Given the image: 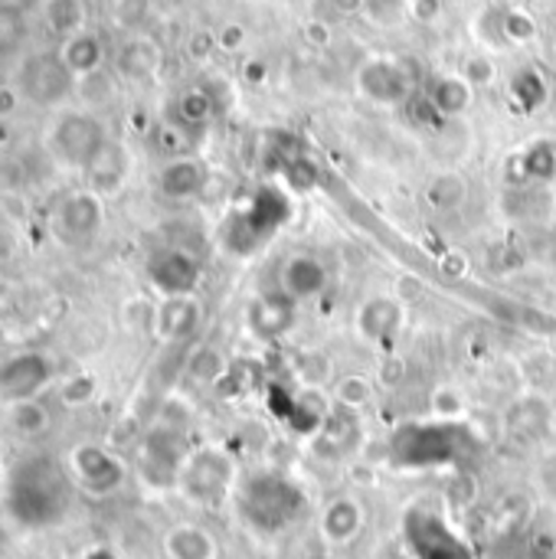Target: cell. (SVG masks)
Wrapping results in <instances>:
<instances>
[{"instance_id":"6da1fadb","label":"cell","mask_w":556,"mask_h":559,"mask_svg":"<svg viewBox=\"0 0 556 559\" xmlns=\"http://www.w3.org/2000/svg\"><path fill=\"white\" fill-rule=\"evenodd\" d=\"M72 488L66 465L49 455H26L7 475L3 504L23 531H49L69 514Z\"/></svg>"},{"instance_id":"7a4b0ae2","label":"cell","mask_w":556,"mask_h":559,"mask_svg":"<svg viewBox=\"0 0 556 559\" xmlns=\"http://www.w3.org/2000/svg\"><path fill=\"white\" fill-rule=\"evenodd\" d=\"M108 141L111 138H108V128L102 124V118H95L85 108H59L46 128V154L62 170L85 174L92 167V160L105 151Z\"/></svg>"},{"instance_id":"3957f363","label":"cell","mask_w":556,"mask_h":559,"mask_svg":"<svg viewBox=\"0 0 556 559\" xmlns=\"http://www.w3.org/2000/svg\"><path fill=\"white\" fill-rule=\"evenodd\" d=\"M79 79L72 75V69L62 62L59 49H36V52H26L20 62H16V79H13V88L20 92V98L33 108H43V111H59L72 92H75Z\"/></svg>"},{"instance_id":"277c9868","label":"cell","mask_w":556,"mask_h":559,"mask_svg":"<svg viewBox=\"0 0 556 559\" xmlns=\"http://www.w3.org/2000/svg\"><path fill=\"white\" fill-rule=\"evenodd\" d=\"M105 226V197L95 190H69L49 213V233L66 249L88 246Z\"/></svg>"},{"instance_id":"5b68a950","label":"cell","mask_w":556,"mask_h":559,"mask_svg":"<svg viewBox=\"0 0 556 559\" xmlns=\"http://www.w3.org/2000/svg\"><path fill=\"white\" fill-rule=\"evenodd\" d=\"M233 478H236V468H233V459L226 452L197 449V452L187 455V462H184V468L177 475V488L193 504L216 508L229 495Z\"/></svg>"},{"instance_id":"8992f818","label":"cell","mask_w":556,"mask_h":559,"mask_svg":"<svg viewBox=\"0 0 556 559\" xmlns=\"http://www.w3.org/2000/svg\"><path fill=\"white\" fill-rule=\"evenodd\" d=\"M292 216V206H288V197L265 187L256 193L252 206L233 219V226L226 229V249L236 252V255H249L252 249H259L269 236L279 233V226Z\"/></svg>"},{"instance_id":"52a82bcc","label":"cell","mask_w":556,"mask_h":559,"mask_svg":"<svg viewBox=\"0 0 556 559\" xmlns=\"http://www.w3.org/2000/svg\"><path fill=\"white\" fill-rule=\"evenodd\" d=\"M66 472L75 488L92 498H108L125 485V465L115 452L95 442H79L66 455Z\"/></svg>"},{"instance_id":"ba28073f","label":"cell","mask_w":556,"mask_h":559,"mask_svg":"<svg viewBox=\"0 0 556 559\" xmlns=\"http://www.w3.org/2000/svg\"><path fill=\"white\" fill-rule=\"evenodd\" d=\"M56 370L52 360L43 350H20L0 360V400L7 406L13 403H26V400H39L49 383H52Z\"/></svg>"},{"instance_id":"9c48e42d","label":"cell","mask_w":556,"mask_h":559,"mask_svg":"<svg viewBox=\"0 0 556 559\" xmlns=\"http://www.w3.org/2000/svg\"><path fill=\"white\" fill-rule=\"evenodd\" d=\"M187 455L184 432L170 423H157L141 442V472L151 485H177Z\"/></svg>"},{"instance_id":"30bf717a","label":"cell","mask_w":556,"mask_h":559,"mask_svg":"<svg viewBox=\"0 0 556 559\" xmlns=\"http://www.w3.org/2000/svg\"><path fill=\"white\" fill-rule=\"evenodd\" d=\"M242 501H246L249 521H256L259 527H279V524H285L295 514L298 491L292 485L265 475V478H256V481L246 485Z\"/></svg>"},{"instance_id":"8fae6325","label":"cell","mask_w":556,"mask_h":559,"mask_svg":"<svg viewBox=\"0 0 556 559\" xmlns=\"http://www.w3.org/2000/svg\"><path fill=\"white\" fill-rule=\"evenodd\" d=\"M147 282L164 298L193 295V288L200 282V262L190 252H184V249H164V252L151 255V262H147Z\"/></svg>"},{"instance_id":"7c38bea8","label":"cell","mask_w":556,"mask_h":559,"mask_svg":"<svg viewBox=\"0 0 556 559\" xmlns=\"http://www.w3.org/2000/svg\"><path fill=\"white\" fill-rule=\"evenodd\" d=\"M357 85L370 102L380 105H397L406 102L413 92V82L406 75V69L393 59H370L360 72H357Z\"/></svg>"},{"instance_id":"4fadbf2b","label":"cell","mask_w":556,"mask_h":559,"mask_svg":"<svg viewBox=\"0 0 556 559\" xmlns=\"http://www.w3.org/2000/svg\"><path fill=\"white\" fill-rule=\"evenodd\" d=\"M197 328H200V305L193 301V295L164 298L154 308V334L164 341H184Z\"/></svg>"},{"instance_id":"5bb4252c","label":"cell","mask_w":556,"mask_h":559,"mask_svg":"<svg viewBox=\"0 0 556 559\" xmlns=\"http://www.w3.org/2000/svg\"><path fill=\"white\" fill-rule=\"evenodd\" d=\"M164 62V52L161 46L151 39V36H128L115 56V69L118 75L131 79V82H144V79H154L157 69Z\"/></svg>"},{"instance_id":"9a60e30c","label":"cell","mask_w":556,"mask_h":559,"mask_svg":"<svg viewBox=\"0 0 556 559\" xmlns=\"http://www.w3.org/2000/svg\"><path fill=\"white\" fill-rule=\"evenodd\" d=\"M59 56L72 69V75L82 82V79H92V75L102 72V66H105V43H102L98 33L82 29V33H75V36L59 43Z\"/></svg>"},{"instance_id":"2e32d148","label":"cell","mask_w":556,"mask_h":559,"mask_svg":"<svg viewBox=\"0 0 556 559\" xmlns=\"http://www.w3.org/2000/svg\"><path fill=\"white\" fill-rule=\"evenodd\" d=\"M157 187L167 200H193L206 187V167L197 157H174L161 167Z\"/></svg>"},{"instance_id":"e0dca14e","label":"cell","mask_w":556,"mask_h":559,"mask_svg":"<svg viewBox=\"0 0 556 559\" xmlns=\"http://www.w3.org/2000/svg\"><path fill=\"white\" fill-rule=\"evenodd\" d=\"M282 295L292 298V301H305V298H315L324 282H328V272L324 265L315 259V255H295L282 265Z\"/></svg>"},{"instance_id":"ac0fdd59","label":"cell","mask_w":556,"mask_h":559,"mask_svg":"<svg viewBox=\"0 0 556 559\" xmlns=\"http://www.w3.org/2000/svg\"><path fill=\"white\" fill-rule=\"evenodd\" d=\"M85 180H88V190H95L102 197L118 193L128 180V151L118 141H108L105 151L85 170Z\"/></svg>"},{"instance_id":"d6986e66","label":"cell","mask_w":556,"mask_h":559,"mask_svg":"<svg viewBox=\"0 0 556 559\" xmlns=\"http://www.w3.org/2000/svg\"><path fill=\"white\" fill-rule=\"evenodd\" d=\"M164 554L167 559H216L220 547L216 537L206 534L197 524H177L164 534Z\"/></svg>"},{"instance_id":"ffe728a7","label":"cell","mask_w":556,"mask_h":559,"mask_svg":"<svg viewBox=\"0 0 556 559\" xmlns=\"http://www.w3.org/2000/svg\"><path fill=\"white\" fill-rule=\"evenodd\" d=\"M364 527V511L354 498H338L328 504L324 518H321V537L334 547L351 544Z\"/></svg>"},{"instance_id":"44dd1931","label":"cell","mask_w":556,"mask_h":559,"mask_svg":"<svg viewBox=\"0 0 556 559\" xmlns=\"http://www.w3.org/2000/svg\"><path fill=\"white\" fill-rule=\"evenodd\" d=\"M39 16H43V26L52 36H59V43L88 29V3L85 0H43Z\"/></svg>"},{"instance_id":"7402d4cb","label":"cell","mask_w":556,"mask_h":559,"mask_svg":"<svg viewBox=\"0 0 556 559\" xmlns=\"http://www.w3.org/2000/svg\"><path fill=\"white\" fill-rule=\"evenodd\" d=\"M400 321H403V308L390 298H374L360 308L357 314V324L364 331V337L370 341H387L400 331Z\"/></svg>"},{"instance_id":"603a6c76","label":"cell","mask_w":556,"mask_h":559,"mask_svg":"<svg viewBox=\"0 0 556 559\" xmlns=\"http://www.w3.org/2000/svg\"><path fill=\"white\" fill-rule=\"evenodd\" d=\"M429 102L436 105V111L442 118H452V115H462L472 102V82L465 75H442L433 92H429Z\"/></svg>"},{"instance_id":"cb8c5ba5","label":"cell","mask_w":556,"mask_h":559,"mask_svg":"<svg viewBox=\"0 0 556 559\" xmlns=\"http://www.w3.org/2000/svg\"><path fill=\"white\" fill-rule=\"evenodd\" d=\"M10 426L16 436L23 439H36L49 429V413L39 400H26V403H13L10 406Z\"/></svg>"},{"instance_id":"d4e9b609","label":"cell","mask_w":556,"mask_h":559,"mask_svg":"<svg viewBox=\"0 0 556 559\" xmlns=\"http://www.w3.org/2000/svg\"><path fill=\"white\" fill-rule=\"evenodd\" d=\"M26 16L20 7H0V59H10L23 49L26 43Z\"/></svg>"},{"instance_id":"484cf974","label":"cell","mask_w":556,"mask_h":559,"mask_svg":"<svg viewBox=\"0 0 556 559\" xmlns=\"http://www.w3.org/2000/svg\"><path fill=\"white\" fill-rule=\"evenodd\" d=\"M292 318H295V301L285 295L279 301H265L256 308V324H259V331H265V337L282 334L292 324Z\"/></svg>"},{"instance_id":"4316f807","label":"cell","mask_w":556,"mask_h":559,"mask_svg":"<svg viewBox=\"0 0 556 559\" xmlns=\"http://www.w3.org/2000/svg\"><path fill=\"white\" fill-rule=\"evenodd\" d=\"M465 193H469V187H465V180L459 174H442L426 190V197H429V203L436 210H456L465 200Z\"/></svg>"},{"instance_id":"83f0119b","label":"cell","mask_w":556,"mask_h":559,"mask_svg":"<svg viewBox=\"0 0 556 559\" xmlns=\"http://www.w3.org/2000/svg\"><path fill=\"white\" fill-rule=\"evenodd\" d=\"M370 396H374V386L364 377H344L338 383V403L344 409H364L370 403Z\"/></svg>"},{"instance_id":"f1b7e54d","label":"cell","mask_w":556,"mask_h":559,"mask_svg":"<svg viewBox=\"0 0 556 559\" xmlns=\"http://www.w3.org/2000/svg\"><path fill=\"white\" fill-rule=\"evenodd\" d=\"M501 33H505V39H511V43H528V39H534L537 23H534V16L524 13V10H508V13L501 16Z\"/></svg>"},{"instance_id":"f546056e","label":"cell","mask_w":556,"mask_h":559,"mask_svg":"<svg viewBox=\"0 0 556 559\" xmlns=\"http://www.w3.org/2000/svg\"><path fill=\"white\" fill-rule=\"evenodd\" d=\"M177 111H180V118H184L187 124H200V121H206V118H210L213 102H210V95H206V92L193 88V92H184V95H180Z\"/></svg>"},{"instance_id":"4dcf8cb0","label":"cell","mask_w":556,"mask_h":559,"mask_svg":"<svg viewBox=\"0 0 556 559\" xmlns=\"http://www.w3.org/2000/svg\"><path fill=\"white\" fill-rule=\"evenodd\" d=\"M98 386H95V377L88 373H75L62 383V403L66 406H88L95 400Z\"/></svg>"},{"instance_id":"1f68e13d","label":"cell","mask_w":556,"mask_h":559,"mask_svg":"<svg viewBox=\"0 0 556 559\" xmlns=\"http://www.w3.org/2000/svg\"><path fill=\"white\" fill-rule=\"evenodd\" d=\"M524 167H528V174H531V177L547 180V177H554L556 154L551 151V147H531V151L524 154Z\"/></svg>"},{"instance_id":"d6a6232c","label":"cell","mask_w":556,"mask_h":559,"mask_svg":"<svg viewBox=\"0 0 556 559\" xmlns=\"http://www.w3.org/2000/svg\"><path fill=\"white\" fill-rule=\"evenodd\" d=\"M285 170H288V183H292L295 190H311V187H315V180H318L315 164H311V160H305V157H292Z\"/></svg>"},{"instance_id":"836d02e7","label":"cell","mask_w":556,"mask_h":559,"mask_svg":"<svg viewBox=\"0 0 556 559\" xmlns=\"http://www.w3.org/2000/svg\"><path fill=\"white\" fill-rule=\"evenodd\" d=\"M23 177H26L23 160H16V157H3V160H0V190H3V193L20 190V187H23Z\"/></svg>"},{"instance_id":"e575fe53","label":"cell","mask_w":556,"mask_h":559,"mask_svg":"<svg viewBox=\"0 0 556 559\" xmlns=\"http://www.w3.org/2000/svg\"><path fill=\"white\" fill-rule=\"evenodd\" d=\"M465 79H469L472 85H488V82L495 79V66H492L488 59H472V62L465 66Z\"/></svg>"},{"instance_id":"d590c367","label":"cell","mask_w":556,"mask_h":559,"mask_svg":"<svg viewBox=\"0 0 556 559\" xmlns=\"http://www.w3.org/2000/svg\"><path fill=\"white\" fill-rule=\"evenodd\" d=\"M442 13V0H413V16L423 20V23H433L439 20Z\"/></svg>"},{"instance_id":"8d00e7d4","label":"cell","mask_w":556,"mask_h":559,"mask_svg":"<svg viewBox=\"0 0 556 559\" xmlns=\"http://www.w3.org/2000/svg\"><path fill=\"white\" fill-rule=\"evenodd\" d=\"M403 3H406V0H364V7H367L374 16H380V20H390L393 13H400Z\"/></svg>"},{"instance_id":"74e56055","label":"cell","mask_w":556,"mask_h":559,"mask_svg":"<svg viewBox=\"0 0 556 559\" xmlns=\"http://www.w3.org/2000/svg\"><path fill=\"white\" fill-rule=\"evenodd\" d=\"M16 102H20V92L13 85H3L0 88V118H10L16 111Z\"/></svg>"},{"instance_id":"f35d334b","label":"cell","mask_w":556,"mask_h":559,"mask_svg":"<svg viewBox=\"0 0 556 559\" xmlns=\"http://www.w3.org/2000/svg\"><path fill=\"white\" fill-rule=\"evenodd\" d=\"M242 43V29L239 26H226L223 33H220V46L223 49H236Z\"/></svg>"},{"instance_id":"ab89813d","label":"cell","mask_w":556,"mask_h":559,"mask_svg":"<svg viewBox=\"0 0 556 559\" xmlns=\"http://www.w3.org/2000/svg\"><path fill=\"white\" fill-rule=\"evenodd\" d=\"M7 138H10V118H0V147L7 144Z\"/></svg>"},{"instance_id":"60d3db41","label":"cell","mask_w":556,"mask_h":559,"mask_svg":"<svg viewBox=\"0 0 556 559\" xmlns=\"http://www.w3.org/2000/svg\"><path fill=\"white\" fill-rule=\"evenodd\" d=\"M85 559H118V557H115L111 550H88V554H85Z\"/></svg>"},{"instance_id":"b9f144b4","label":"cell","mask_w":556,"mask_h":559,"mask_svg":"<svg viewBox=\"0 0 556 559\" xmlns=\"http://www.w3.org/2000/svg\"><path fill=\"white\" fill-rule=\"evenodd\" d=\"M0 7H20V0H0Z\"/></svg>"}]
</instances>
